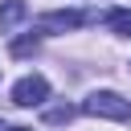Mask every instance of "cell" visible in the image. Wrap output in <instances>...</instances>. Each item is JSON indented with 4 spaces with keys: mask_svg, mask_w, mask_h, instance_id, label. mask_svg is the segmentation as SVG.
I'll return each instance as SVG.
<instances>
[{
    "mask_svg": "<svg viewBox=\"0 0 131 131\" xmlns=\"http://www.w3.org/2000/svg\"><path fill=\"white\" fill-rule=\"evenodd\" d=\"M8 131H29V127H8Z\"/></svg>",
    "mask_w": 131,
    "mask_h": 131,
    "instance_id": "obj_8",
    "label": "cell"
},
{
    "mask_svg": "<svg viewBox=\"0 0 131 131\" xmlns=\"http://www.w3.org/2000/svg\"><path fill=\"white\" fill-rule=\"evenodd\" d=\"M106 29L119 33V37H131V8H115V12H106Z\"/></svg>",
    "mask_w": 131,
    "mask_h": 131,
    "instance_id": "obj_5",
    "label": "cell"
},
{
    "mask_svg": "<svg viewBox=\"0 0 131 131\" xmlns=\"http://www.w3.org/2000/svg\"><path fill=\"white\" fill-rule=\"evenodd\" d=\"M74 119V106H49L45 111V123H70Z\"/></svg>",
    "mask_w": 131,
    "mask_h": 131,
    "instance_id": "obj_7",
    "label": "cell"
},
{
    "mask_svg": "<svg viewBox=\"0 0 131 131\" xmlns=\"http://www.w3.org/2000/svg\"><path fill=\"white\" fill-rule=\"evenodd\" d=\"M45 98H49V82L41 74H29V78H20L12 86V102L16 106H41Z\"/></svg>",
    "mask_w": 131,
    "mask_h": 131,
    "instance_id": "obj_2",
    "label": "cell"
},
{
    "mask_svg": "<svg viewBox=\"0 0 131 131\" xmlns=\"http://www.w3.org/2000/svg\"><path fill=\"white\" fill-rule=\"evenodd\" d=\"M33 49H37V37H16L12 41V57H29Z\"/></svg>",
    "mask_w": 131,
    "mask_h": 131,
    "instance_id": "obj_6",
    "label": "cell"
},
{
    "mask_svg": "<svg viewBox=\"0 0 131 131\" xmlns=\"http://www.w3.org/2000/svg\"><path fill=\"white\" fill-rule=\"evenodd\" d=\"M82 20H86L82 12H74V8H66V12H45V16L37 20V25H41L45 33H66V29H78Z\"/></svg>",
    "mask_w": 131,
    "mask_h": 131,
    "instance_id": "obj_3",
    "label": "cell"
},
{
    "mask_svg": "<svg viewBox=\"0 0 131 131\" xmlns=\"http://www.w3.org/2000/svg\"><path fill=\"white\" fill-rule=\"evenodd\" d=\"M25 0H4V8H0V33H8V29H16L20 20H25Z\"/></svg>",
    "mask_w": 131,
    "mask_h": 131,
    "instance_id": "obj_4",
    "label": "cell"
},
{
    "mask_svg": "<svg viewBox=\"0 0 131 131\" xmlns=\"http://www.w3.org/2000/svg\"><path fill=\"white\" fill-rule=\"evenodd\" d=\"M82 111L94 115V119H115V123H127V119H131V102H127L123 94H115V90H94V94L82 102Z\"/></svg>",
    "mask_w": 131,
    "mask_h": 131,
    "instance_id": "obj_1",
    "label": "cell"
}]
</instances>
